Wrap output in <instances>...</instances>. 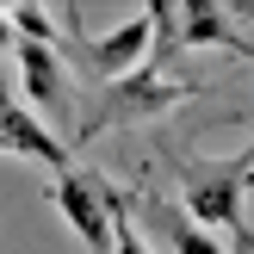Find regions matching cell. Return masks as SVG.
<instances>
[{
    "label": "cell",
    "instance_id": "cell-1",
    "mask_svg": "<svg viewBox=\"0 0 254 254\" xmlns=\"http://www.w3.org/2000/svg\"><path fill=\"white\" fill-rule=\"evenodd\" d=\"M186 93H192V81H174V74H155V68H136V74H124V81H106V87H93V99H87V112H81V124H74L68 143H93V136L118 130V124L161 118V112L180 106Z\"/></svg>",
    "mask_w": 254,
    "mask_h": 254
},
{
    "label": "cell",
    "instance_id": "cell-2",
    "mask_svg": "<svg viewBox=\"0 0 254 254\" xmlns=\"http://www.w3.org/2000/svg\"><path fill=\"white\" fill-rule=\"evenodd\" d=\"M12 62H19V87H25V106H31V118L44 124L50 136L81 124V112H74V74L68 62H62V50L50 44H12Z\"/></svg>",
    "mask_w": 254,
    "mask_h": 254
},
{
    "label": "cell",
    "instance_id": "cell-3",
    "mask_svg": "<svg viewBox=\"0 0 254 254\" xmlns=\"http://www.w3.org/2000/svg\"><path fill=\"white\" fill-rule=\"evenodd\" d=\"M68 31H74V68L93 74L99 87L106 81H124V74H136L149 62V44H155V25H149V12H136V19L112 25L106 37H81V12H68Z\"/></svg>",
    "mask_w": 254,
    "mask_h": 254
},
{
    "label": "cell",
    "instance_id": "cell-4",
    "mask_svg": "<svg viewBox=\"0 0 254 254\" xmlns=\"http://www.w3.org/2000/svg\"><path fill=\"white\" fill-rule=\"evenodd\" d=\"M50 198H56V211L68 217V230L81 236V248L87 254H112V211H106V198H99V186H93V174H56L50 180Z\"/></svg>",
    "mask_w": 254,
    "mask_h": 254
},
{
    "label": "cell",
    "instance_id": "cell-5",
    "mask_svg": "<svg viewBox=\"0 0 254 254\" xmlns=\"http://www.w3.org/2000/svg\"><path fill=\"white\" fill-rule=\"evenodd\" d=\"M0 143H6V155H25V161H37V168H50V174H68L62 136H50L44 124L31 118V106L6 87V68H0Z\"/></svg>",
    "mask_w": 254,
    "mask_h": 254
},
{
    "label": "cell",
    "instance_id": "cell-6",
    "mask_svg": "<svg viewBox=\"0 0 254 254\" xmlns=\"http://www.w3.org/2000/svg\"><path fill=\"white\" fill-rule=\"evenodd\" d=\"M174 37H180V50H242V56H254L230 31V12L211 6V0H180L174 6Z\"/></svg>",
    "mask_w": 254,
    "mask_h": 254
},
{
    "label": "cell",
    "instance_id": "cell-7",
    "mask_svg": "<svg viewBox=\"0 0 254 254\" xmlns=\"http://www.w3.org/2000/svg\"><path fill=\"white\" fill-rule=\"evenodd\" d=\"M143 211L155 217V230L168 236V248H174V254H230V248H223V242H217L211 230H198V223L186 217V211L161 205V198H143Z\"/></svg>",
    "mask_w": 254,
    "mask_h": 254
},
{
    "label": "cell",
    "instance_id": "cell-8",
    "mask_svg": "<svg viewBox=\"0 0 254 254\" xmlns=\"http://www.w3.org/2000/svg\"><path fill=\"white\" fill-rule=\"evenodd\" d=\"M12 44H19V37H12V19L0 12V62H6V50H12Z\"/></svg>",
    "mask_w": 254,
    "mask_h": 254
},
{
    "label": "cell",
    "instance_id": "cell-9",
    "mask_svg": "<svg viewBox=\"0 0 254 254\" xmlns=\"http://www.w3.org/2000/svg\"><path fill=\"white\" fill-rule=\"evenodd\" d=\"M223 12H242V19H254V0H236V6H223Z\"/></svg>",
    "mask_w": 254,
    "mask_h": 254
},
{
    "label": "cell",
    "instance_id": "cell-10",
    "mask_svg": "<svg viewBox=\"0 0 254 254\" xmlns=\"http://www.w3.org/2000/svg\"><path fill=\"white\" fill-rule=\"evenodd\" d=\"M248 192H254V161H248Z\"/></svg>",
    "mask_w": 254,
    "mask_h": 254
},
{
    "label": "cell",
    "instance_id": "cell-11",
    "mask_svg": "<svg viewBox=\"0 0 254 254\" xmlns=\"http://www.w3.org/2000/svg\"><path fill=\"white\" fill-rule=\"evenodd\" d=\"M0 155H6V143H0Z\"/></svg>",
    "mask_w": 254,
    "mask_h": 254
}]
</instances>
